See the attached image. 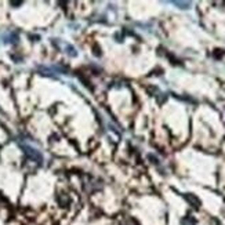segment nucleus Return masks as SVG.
I'll return each mask as SVG.
<instances>
[{
    "label": "nucleus",
    "mask_w": 225,
    "mask_h": 225,
    "mask_svg": "<svg viewBox=\"0 0 225 225\" xmlns=\"http://www.w3.org/2000/svg\"><path fill=\"white\" fill-rule=\"evenodd\" d=\"M174 4H176V6H184V8H187L188 6H189V3H180V2H174Z\"/></svg>",
    "instance_id": "20e7f679"
},
{
    "label": "nucleus",
    "mask_w": 225,
    "mask_h": 225,
    "mask_svg": "<svg viewBox=\"0 0 225 225\" xmlns=\"http://www.w3.org/2000/svg\"><path fill=\"white\" fill-rule=\"evenodd\" d=\"M59 204H61V206H66V204L69 203V197L66 196V195H62V196H59Z\"/></svg>",
    "instance_id": "7ed1b4c3"
},
{
    "label": "nucleus",
    "mask_w": 225,
    "mask_h": 225,
    "mask_svg": "<svg viewBox=\"0 0 225 225\" xmlns=\"http://www.w3.org/2000/svg\"><path fill=\"white\" fill-rule=\"evenodd\" d=\"M181 225H196V221L192 217H185L182 221H181Z\"/></svg>",
    "instance_id": "f03ea898"
},
{
    "label": "nucleus",
    "mask_w": 225,
    "mask_h": 225,
    "mask_svg": "<svg viewBox=\"0 0 225 225\" xmlns=\"http://www.w3.org/2000/svg\"><path fill=\"white\" fill-rule=\"evenodd\" d=\"M187 199H188L191 203L193 204V207H199V204H200L199 199H197V197H195L193 195H191V193H189V195H188V196H187Z\"/></svg>",
    "instance_id": "f257e3e1"
}]
</instances>
